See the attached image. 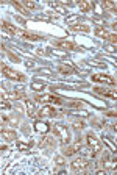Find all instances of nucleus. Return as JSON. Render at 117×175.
Segmentation results:
<instances>
[{
	"label": "nucleus",
	"mask_w": 117,
	"mask_h": 175,
	"mask_svg": "<svg viewBox=\"0 0 117 175\" xmlns=\"http://www.w3.org/2000/svg\"><path fill=\"white\" fill-rule=\"evenodd\" d=\"M14 172H17V174H50V169L42 159L27 158L19 166L14 167Z\"/></svg>",
	"instance_id": "obj_1"
},
{
	"label": "nucleus",
	"mask_w": 117,
	"mask_h": 175,
	"mask_svg": "<svg viewBox=\"0 0 117 175\" xmlns=\"http://www.w3.org/2000/svg\"><path fill=\"white\" fill-rule=\"evenodd\" d=\"M55 133H56V136L59 138V141L66 144L70 141V133H69L67 127H64V125H61V124H56L55 125Z\"/></svg>",
	"instance_id": "obj_2"
},
{
	"label": "nucleus",
	"mask_w": 117,
	"mask_h": 175,
	"mask_svg": "<svg viewBox=\"0 0 117 175\" xmlns=\"http://www.w3.org/2000/svg\"><path fill=\"white\" fill-rule=\"evenodd\" d=\"M89 166H91V163H89L86 158H77V159L72 161V169H73L75 172H78V171H86Z\"/></svg>",
	"instance_id": "obj_3"
},
{
	"label": "nucleus",
	"mask_w": 117,
	"mask_h": 175,
	"mask_svg": "<svg viewBox=\"0 0 117 175\" xmlns=\"http://www.w3.org/2000/svg\"><path fill=\"white\" fill-rule=\"evenodd\" d=\"M86 139H87V145H89V149H92L95 153H98V152L101 150V144H100V141L92 135V133H89V135L86 136Z\"/></svg>",
	"instance_id": "obj_4"
},
{
	"label": "nucleus",
	"mask_w": 117,
	"mask_h": 175,
	"mask_svg": "<svg viewBox=\"0 0 117 175\" xmlns=\"http://www.w3.org/2000/svg\"><path fill=\"white\" fill-rule=\"evenodd\" d=\"M36 100L41 102V103H63V99L61 97H56V95H38Z\"/></svg>",
	"instance_id": "obj_5"
},
{
	"label": "nucleus",
	"mask_w": 117,
	"mask_h": 175,
	"mask_svg": "<svg viewBox=\"0 0 117 175\" xmlns=\"http://www.w3.org/2000/svg\"><path fill=\"white\" fill-rule=\"evenodd\" d=\"M38 114L41 119H50V117H55L56 116V111H55L52 106H44L38 111Z\"/></svg>",
	"instance_id": "obj_6"
},
{
	"label": "nucleus",
	"mask_w": 117,
	"mask_h": 175,
	"mask_svg": "<svg viewBox=\"0 0 117 175\" xmlns=\"http://www.w3.org/2000/svg\"><path fill=\"white\" fill-rule=\"evenodd\" d=\"M2 72H3V75L10 77V78H13V80H24V75L17 74L16 71H13V69L6 67V66H2Z\"/></svg>",
	"instance_id": "obj_7"
},
{
	"label": "nucleus",
	"mask_w": 117,
	"mask_h": 175,
	"mask_svg": "<svg viewBox=\"0 0 117 175\" xmlns=\"http://www.w3.org/2000/svg\"><path fill=\"white\" fill-rule=\"evenodd\" d=\"M103 166H105L106 169H109V171H116L117 169V158L109 159L108 155H105L103 156Z\"/></svg>",
	"instance_id": "obj_8"
},
{
	"label": "nucleus",
	"mask_w": 117,
	"mask_h": 175,
	"mask_svg": "<svg viewBox=\"0 0 117 175\" xmlns=\"http://www.w3.org/2000/svg\"><path fill=\"white\" fill-rule=\"evenodd\" d=\"M92 80H94V81L108 83V85H116L114 78H113V77H108V75H98V74H95V75H92Z\"/></svg>",
	"instance_id": "obj_9"
},
{
	"label": "nucleus",
	"mask_w": 117,
	"mask_h": 175,
	"mask_svg": "<svg viewBox=\"0 0 117 175\" xmlns=\"http://www.w3.org/2000/svg\"><path fill=\"white\" fill-rule=\"evenodd\" d=\"M53 45H56L59 48H64V50H73L75 44L70 41H53Z\"/></svg>",
	"instance_id": "obj_10"
},
{
	"label": "nucleus",
	"mask_w": 117,
	"mask_h": 175,
	"mask_svg": "<svg viewBox=\"0 0 117 175\" xmlns=\"http://www.w3.org/2000/svg\"><path fill=\"white\" fill-rule=\"evenodd\" d=\"M78 149H81V142L80 141H77L70 147H66V149H64V155L66 156H72V155H75V153L78 152Z\"/></svg>",
	"instance_id": "obj_11"
},
{
	"label": "nucleus",
	"mask_w": 117,
	"mask_h": 175,
	"mask_svg": "<svg viewBox=\"0 0 117 175\" xmlns=\"http://www.w3.org/2000/svg\"><path fill=\"white\" fill-rule=\"evenodd\" d=\"M39 147H41V149H45V147H47V149H53V147H55L53 136H45L42 141L39 142Z\"/></svg>",
	"instance_id": "obj_12"
},
{
	"label": "nucleus",
	"mask_w": 117,
	"mask_h": 175,
	"mask_svg": "<svg viewBox=\"0 0 117 175\" xmlns=\"http://www.w3.org/2000/svg\"><path fill=\"white\" fill-rule=\"evenodd\" d=\"M17 34H19V36H22V38H25V39H30V41H38V39H41V36H38V34L30 33V31H25V30H17Z\"/></svg>",
	"instance_id": "obj_13"
},
{
	"label": "nucleus",
	"mask_w": 117,
	"mask_h": 175,
	"mask_svg": "<svg viewBox=\"0 0 117 175\" xmlns=\"http://www.w3.org/2000/svg\"><path fill=\"white\" fill-rule=\"evenodd\" d=\"M95 92L103 94V95H106V97H111V99H117V89L108 91V89H100V88H95Z\"/></svg>",
	"instance_id": "obj_14"
},
{
	"label": "nucleus",
	"mask_w": 117,
	"mask_h": 175,
	"mask_svg": "<svg viewBox=\"0 0 117 175\" xmlns=\"http://www.w3.org/2000/svg\"><path fill=\"white\" fill-rule=\"evenodd\" d=\"M34 130L39 131V133H47L49 131V125H47L45 122H42V121H38L36 124H34Z\"/></svg>",
	"instance_id": "obj_15"
},
{
	"label": "nucleus",
	"mask_w": 117,
	"mask_h": 175,
	"mask_svg": "<svg viewBox=\"0 0 117 175\" xmlns=\"http://www.w3.org/2000/svg\"><path fill=\"white\" fill-rule=\"evenodd\" d=\"M101 5H103V8L109 10V11L113 13V14H117V8H116V5H114L113 2H109V0H103Z\"/></svg>",
	"instance_id": "obj_16"
},
{
	"label": "nucleus",
	"mask_w": 117,
	"mask_h": 175,
	"mask_svg": "<svg viewBox=\"0 0 117 175\" xmlns=\"http://www.w3.org/2000/svg\"><path fill=\"white\" fill-rule=\"evenodd\" d=\"M78 6H80V10H81V11L87 13V11L94 6V3H92V2H83V0H80V2H78Z\"/></svg>",
	"instance_id": "obj_17"
},
{
	"label": "nucleus",
	"mask_w": 117,
	"mask_h": 175,
	"mask_svg": "<svg viewBox=\"0 0 117 175\" xmlns=\"http://www.w3.org/2000/svg\"><path fill=\"white\" fill-rule=\"evenodd\" d=\"M72 30H75V31H84V33H89V27L87 25H84V24H73L72 25Z\"/></svg>",
	"instance_id": "obj_18"
},
{
	"label": "nucleus",
	"mask_w": 117,
	"mask_h": 175,
	"mask_svg": "<svg viewBox=\"0 0 117 175\" xmlns=\"http://www.w3.org/2000/svg\"><path fill=\"white\" fill-rule=\"evenodd\" d=\"M2 138L6 139V141H14L17 136H16L14 131H5V130H2Z\"/></svg>",
	"instance_id": "obj_19"
},
{
	"label": "nucleus",
	"mask_w": 117,
	"mask_h": 175,
	"mask_svg": "<svg viewBox=\"0 0 117 175\" xmlns=\"http://www.w3.org/2000/svg\"><path fill=\"white\" fill-rule=\"evenodd\" d=\"M2 28H3V30H8V31H10V33H13V34H17V28H14V27H13L11 24L5 22V20L2 22Z\"/></svg>",
	"instance_id": "obj_20"
},
{
	"label": "nucleus",
	"mask_w": 117,
	"mask_h": 175,
	"mask_svg": "<svg viewBox=\"0 0 117 175\" xmlns=\"http://www.w3.org/2000/svg\"><path fill=\"white\" fill-rule=\"evenodd\" d=\"M95 34L100 36V38H105V39H108V36H109V33L106 30H103L101 27H97V28H95Z\"/></svg>",
	"instance_id": "obj_21"
},
{
	"label": "nucleus",
	"mask_w": 117,
	"mask_h": 175,
	"mask_svg": "<svg viewBox=\"0 0 117 175\" xmlns=\"http://www.w3.org/2000/svg\"><path fill=\"white\" fill-rule=\"evenodd\" d=\"M103 142H105V144L108 145V149H109V150H111L113 153H117V147H116V145H114V144H113L111 141H109V139H108V138H105V136H103Z\"/></svg>",
	"instance_id": "obj_22"
},
{
	"label": "nucleus",
	"mask_w": 117,
	"mask_h": 175,
	"mask_svg": "<svg viewBox=\"0 0 117 175\" xmlns=\"http://www.w3.org/2000/svg\"><path fill=\"white\" fill-rule=\"evenodd\" d=\"M58 71H59V72H63V74H67V75H69V74H72V69H69L67 66H58Z\"/></svg>",
	"instance_id": "obj_23"
},
{
	"label": "nucleus",
	"mask_w": 117,
	"mask_h": 175,
	"mask_svg": "<svg viewBox=\"0 0 117 175\" xmlns=\"http://www.w3.org/2000/svg\"><path fill=\"white\" fill-rule=\"evenodd\" d=\"M83 127H84V124L81 122V121H75V122H73V128H77V130H81Z\"/></svg>",
	"instance_id": "obj_24"
},
{
	"label": "nucleus",
	"mask_w": 117,
	"mask_h": 175,
	"mask_svg": "<svg viewBox=\"0 0 117 175\" xmlns=\"http://www.w3.org/2000/svg\"><path fill=\"white\" fill-rule=\"evenodd\" d=\"M27 108H28V114H30V116H34V113H33V111H34V105H33L31 102L27 103Z\"/></svg>",
	"instance_id": "obj_25"
},
{
	"label": "nucleus",
	"mask_w": 117,
	"mask_h": 175,
	"mask_svg": "<svg viewBox=\"0 0 117 175\" xmlns=\"http://www.w3.org/2000/svg\"><path fill=\"white\" fill-rule=\"evenodd\" d=\"M8 122H10L11 125H17V122H19V117H17V116H11V117L8 119Z\"/></svg>",
	"instance_id": "obj_26"
},
{
	"label": "nucleus",
	"mask_w": 117,
	"mask_h": 175,
	"mask_svg": "<svg viewBox=\"0 0 117 175\" xmlns=\"http://www.w3.org/2000/svg\"><path fill=\"white\" fill-rule=\"evenodd\" d=\"M17 147L20 150H30V145L28 144H24V142H17Z\"/></svg>",
	"instance_id": "obj_27"
},
{
	"label": "nucleus",
	"mask_w": 117,
	"mask_h": 175,
	"mask_svg": "<svg viewBox=\"0 0 117 175\" xmlns=\"http://www.w3.org/2000/svg\"><path fill=\"white\" fill-rule=\"evenodd\" d=\"M55 164L64 166V158H63V156H56V158H55Z\"/></svg>",
	"instance_id": "obj_28"
},
{
	"label": "nucleus",
	"mask_w": 117,
	"mask_h": 175,
	"mask_svg": "<svg viewBox=\"0 0 117 175\" xmlns=\"http://www.w3.org/2000/svg\"><path fill=\"white\" fill-rule=\"evenodd\" d=\"M108 41H111L113 44H117V33H114V34H109V36H108Z\"/></svg>",
	"instance_id": "obj_29"
},
{
	"label": "nucleus",
	"mask_w": 117,
	"mask_h": 175,
	"mask_svg": "<svg viewBox=\"0 0 117 175\" xmlns=\"http://www.w3.org/2000/svg\"><path fill=\"white\" fill-rule=\"evenodd\" d=\"M52 6H53V8H55V10H58L59 13H63V14H64V13H66V10L63 8V6H59L58 3H52Z\"/></svg>",
	"instance_id": "obj_30"
},
{
	"label": "nucleus",
	"mask_w": 117,
	"mask_h": 175,
	"mask_svg": "<svg viewBox=\"0 0 117 175\" xmlns=\"http://www.w3.org/2000/svg\"><path fill=\"white\" fill-rule=\"evenodd\" d=\"M45 85H41V83H33V89H36V91H41V89H44Z\"/></svg>",
	"instance_id": "obj_31"
},
{
	"label": "nucleus",
	"mask_w": 117,
	"mask_h": 175,
	"mask_svg": "<svg viewBox=\"0 0 117 175\" xmlns=\"http://www.w3.org/2000/svg\"><path fill=\"white\" fill-rule=\"evenodd\" d=\"M14 6H16V8H17V10H19L20 13H22V14H25V16H27V14H28V13H27V11H25V10L22 8V6H20V5L17 3V2H14Z\"/></svg>",
	"instance_id": "obj_32"
},
{
	"label": "nucleus",
	"mask_w": 117,
	"mask_h": 175,
	"mask_svg": "<svg viewBox=\"0 0 117 175\" xmlns=\"http://www.w3.org/2000/svg\"><path fill=\"white\" fill-rule=\"evenodd\" d=\"M105 50H106V52H111V53H113V52H116V48H114V45H106V47H105Z\"/></svg>",
	"instance_id": "obj_33"
},
{
	"label": "nucleus",
	"mask_w": 117,
	"mask_h": 175,
	"mask_svg": "<svg viewBox=\"0 0 117 175\" xmlns=\"http://www.w3.org/2000/svg\"><path fill=\"white\" fill-rule=\"evenodd\" d=\"M25 6H28V8H34V3H33V2H28V0H27V2H25Z\"/></svg>",
	"instance_id": "obj_34"
},
{
	"label": "nucleus",
	"mask_w": 117,
	"mask_h": 175,
	"mask_svg": "<svg viewBox=\"0 0 117 175\" xmlns=\"http://www.w3.org/2000/svg\"><path fill=\"white\" fill-rule=\"evenodd\" d=\"M77 19H78L77 16H72L70 19H67V22H69V24H70V22H75V20H77Z\"/></svg>",
	"instance_id": "obj_35"
},
{
	"label": "nucleus",
	"mask_w": 117,
	"mask_h": 175,
	"mask_svg": "<svg viewBox=\"0 0 117 175\" xmlns=\"http://www.w3.org/2000/svg\"><path fill=\"white\" fill-rule=\"evenodd\" d=\"M2 108H10V103H5V102H3V103H2Z\"/></svg>",
	"instance_id": "obj_36"
},
{
	"label": "nucleus",
	"mask_w": 117,
	"mask_h": 175,
	"mask_svg": "<svg viewBox=\"0 0 117 175\" xmlns=\"http://www.w3.org/2000/svg\"><path fill=\"white\" fill-rule=\"evenodd\" d=\"M95 174H97V175H103V174H105V171H97Z\"/></svg>",
	"instance_id": "obj_37"
},
{
	"label": "nucleus",
	"mask_w": 117,
	"mask_h": 175,
	"mask_svg": "<svg viewBox=\"0 0 117 175\" xmlns=\"http://www.w3.org/2000/svg\"><path fill=\"white\" fill-rule=\"evenodd\" d=\"M113 28H114V30L117 31V22H114V24H113Z\"/></svg>",
	"instance_id": "obj_38"
},
{
	"label": "nucleus",
	"mask_w": 117,
	"mask_h": 175,
	"mask_svg": "<svg viewBox=\"0 0 117 175\" xmlns=\"http://www.w3.org/2000/svg\"><path fill=\"white\" fill-rule=\"evenodd\" d=\"M114 128H116V130H117V124H116V125H114Z\"/></svg>",
	"instance_id": "obj_39"
}]
</instances>
